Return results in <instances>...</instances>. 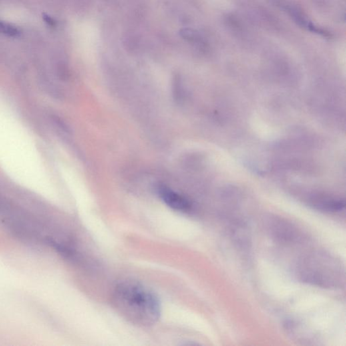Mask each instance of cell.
Masks as SVG:
<instances>
[{"label":"cell","mask_w":346,"mask_h":346,"mask_svg":"<svg viewBox=\"0 0 346 346\" xmlns=\"http://www.w3.org/2000/svg\"><path fill=\"white\" fill-rule=\"evenodd\" d=\"M42 18L43 21H45V23H46L47 25L50 26V27H54V26H55L56 23H55L54 19H53V18H51L50 16L44 13L42 15Z\"/></svg>","instance_id":"cell-4"},{"label":"cell","mask_w":346,"mask_h":346,"mask_svg":"<svg viewBox=\"0 0 346 346\" xmlns=\"http://www.w3.org/2000/svg\"><path fill=\"white\" fill-rule=\"evenodd\" d=\"M0 33L9 37H16L19 36L21 31L15 26L11 24L0 21Z\"/></svg>","instance_id":"cell-3"},{"label":"cell","mask_w":346,"mask_h":346,"mask_svg":"<svg viewBox=\"0 0 346 346\" xmlns=\"http://www.w3.org/2000/svg\"><path fill=\"white\" fill-rule=\"evenodd\" d=\"M112 305L121 317L139 327H148L160 319V300L148 287L132 280L119 283L113 290Z\"/></svg>","instance_id":"cell-1"},{"label":"cell","mask_w":346,"mask_h":346,"mask_svg":"<svg viewBox=\"0 0 346 346\" xmlns=\"http://www.w3.org/2000/svg\"><path fill=\"white\" fill-rule=\"evenodd\" d=\"M158 194L163 202L172 209L184 212H189L192 209V204L188 199L170 188L165 186L160 187L158 188Z\"/></svg>","instance_id":"cell-2"}]
</instances>
